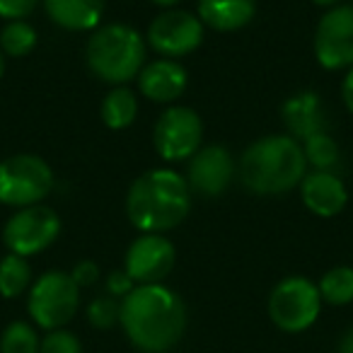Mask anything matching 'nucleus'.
Listing matches in <instances>:
<instances>
[{
	"instance_id": "obj_32",
	"label": "nucleus",
	"mask_w": 353,
	"mask_h": 353,
	"mask_svg": "<svg viewBox=\"0 0 353 353\" xmlns=\"http://www.w3.org/2000/svg\"><path fill=\"white\" fill-rule=\"evenodd\" d=\"M150 3H155V6H162V8H170V6H176L179 0H150Z\"/></svg>"
},
{
	"instance_id": "obj_28",
	"label": "nucleus",
	"mask_w": 353,
	"mask_h": 353,
	"mask_svg": "<svg viewBox=\"0 0 353 353\" xmlns=\"http://www.w3.org/2000/svg\"><path fill=\"white\" fill-rule=\"evenodd\" d=\"M136 288V281L126 274V271H112L107 279V290L112 298H126L131 290Z\"/></svg>"
},
{
	"instance_id": "obj_18",
	"label": "nucleus",
	"mask_w": 353,
	"mask_h": 353,
	"mask_svg": "<svg viewBox=\"0 0 353 353\" xmlns=\"http://www.w3.org/2000/svg\"><path fill=\"white\" fill-rule=\"evenodd\" d=\"M46 15L70 32L94 30L102 20L104 0H44Z\"/></svg>"
},
{
	"instance_id": "obj_24",
	"label": "nucleus",
	"mask_w": 353,
	"mask_h": 353,
	"mask_svg": "<svg viewBox=\"0 0 353 353\" xmlns=\"http://www.w3.org/2000/svg\"><path fill=\"white\" fill-rule=\"evenodd\" d=\"M39 334L27 322H12L0 336V353H39Z\"/></svg>"
},
{
	"instance_id": "obj_15",
	"label": "nucleus",
	"mask_w": 353,
	"mask_h": 353,
	"mask_svg": "<svg viewBox=\"0 0 353 353\" xmlns=\"http://www.w3.org/2000/svg\"><path fill=\"white\" fill-rule=\"evenodd\" d=\"M283 123L290 138L307 141L317 133H327V109L317 92H300L283 104Z\"/></svg>"
},
{
	"instance_id": "obj_4",
	"label": "nucleus",
	"mask_w": 353,
	"mask_h": 353,
	"mask_svg": "<svg viewBox=\"0 0 353 353\" xmlns=\"http://www.w3.org/2000/svg\"><path fill=\"white\" fill-rule=\"evenodd\" d=\"M88 65L99 80L121 85L133 80L145 61V41L128 25H104L88 41Z\"/></svg>"
},
{
	"instance_id": "obj_8",
	"label": "nucleus",
	"mask_w": 353,
	"mask_h": 353,
	"mask_svg": "<svg viewBox=\"0 0 353 353\" xmlns=\"http://www.w3.org/2000/svg\"><path fill=\"white\" fill-rule=\"evenodd\" d=\"M61 235V218L56 211L46 206H27L17 211L8 221L3 230L10 254L17 256H32L44 252L49 245H54L56 237Z\"/></svg>"
},
{
	"instance_id": "obj_12",
	"label": "nucleus",
	"mask_w": 353,
	"mask_h": 353,
	"mask_svg": "<svg viewBox=\"0 0 353 353\" xmlns=\"http://www.w3.org/2000/svg\"><path fill=\"white\" fill-rule=\"evenodd\" d=\"M176 252L167 237L157 235V232H145L141 235L126 252V271L138 285H150L160 283L162 279L170 276L174 269Z\"/></svg>"
},
{
	"instance_id": "obj_16",
	"label": "nucleus",
	"mask_w": 353,
	"mask_h": 353,
	"mask_svg": "<svg viewBox=\"0 0 353 353\" xmlns=\"http://www.w3.org/2000/svg\"><path fill=\"white\" fill-rule=\"evenodd\" d=\"M138 88L152 102H172L187 90V70L176 61L160 59L138 73Z\"/></svg>"
},
{
	"instance_id": "obj_25",
	"label": "nucleus",
	"mask_w": 353,
	"mask_h": 353,
	"mask_svg": "<svg viewBox=\"0 0 353 353\" xmlns=\"http://www.w3.org/2000/svg\"><path fill=\"white\" fill-rule=\"evenodd\" d=\"M88 319L94 329H112L121 319V303L112 295L92 300L88 307Z\"/></svg>"
},
{
	"instance_id": "obj_30",
	"label": "nucleus",
	"mask_w": 353,
	"mask_h": 353,
	"mask_svg": "<svg viewBox=\"0 0 353 353\" xmlns=\"http://www.w3.org/2000/svg\"><path fill=\"white\" fill-rule=\"evenodd\" d=\"M341 94H343V104H346V109L353 114V68H348L346 78H343Z\"/></svg>"
},
{
	"instance_id": "obj_20",
	"label": "nucleus",
	"mask_w": 353,
	"mask_h": 353,
	"mask_svg": "<svg viewBox=\"0 0 353 353\" xmlns=\"http://www.w3.org/2000/svg\"><path fill=\"white\" fill-rule=\"evenodd\" d=\"M32 269L25 256L8 254L0 261V295L3 298H17L30 288Z\"/></svg>"
},
{
	"instance_id": "obj_27",
	"label": "nucleus",
	"mask_w": 353,
	"mask_h": 353,
	"mask_svg": "<svg viewBox=\"0 0 353 353\" xmlns=\"http://www.w3.org/2000/svg\"><path fill=\"white\" fill-rule=\"evenodd\" d=\"M39 0H0V17L6 20H25L32 15Z\"/></svg>"
},
{
	"instance_id": "obj_14",
	"label": "nucleus",
	"mask_w": 353,
	"mask_h": 353,
	"mask_svg": "<svg viewBox=\"0 0 353 353\" xmlns=\"http://www.w3.org/2000/svg\"><path fill=\"white\" fill-rule=\"evenodd\" d=\"M300 184H303L300 194H303L305 206L314 216H322V218L339 216L348 201L346 184L334 172H310V174H305V179Z\"/></svg>"
},
{
	"instance_id": "obj_21",
	"label": "nucleus",
	"mask_w": 353,
	"mask_h": 353,
	"mask_svg": "<svg viewBox=\"0 0 353 353\" xmlns=\"http://www.w3.org/2000/svg\"><path fill=\"white\" fill-rule=\"evenodd\" d=\"M34 46H37V32L25 20L8 22L3 27V32H0V49H3V54L12 56V59H22V56L32 54Z\"/></svg>"
},
{
	"instance_id": "obj_17",
	"label": "nucleus",
	"mask_w": 353,
	"mask_h": 353,
	"mask_svg": "<svg viewBox=\"0 0 353 353\" xmlns=\"http://www.w3.org/2000/svg\"><path fill=\"white\" fill-rule=\"evenodd\" d=\"M256 0H199V20L218 32H235L250 25Z\"/></svg>"
},
{
	"instance_id": "obj_26",
	"label": "nucleus",
	"mask_w": 353,
	"mask_h": 353,
	"mask_svg": "<svg viewBox=\"0 0 353 353\" xmlns=\"http://www.w3.org/2000/svg\"><path fill=\"white\" fill-rule=\"evenodd\" d=\"M39 353H83L80 339L68 329H54L41 339Z\"/></svg>"
},
{
	"instance_id": "obj_22",
	"label": "nucleus",
	"mask_w": 353,
	"mask_h": 353,
	"mask_svg": "<svg viewBox=\"0 0 353 353\" xmlns=\"http://www.w3.org/2000/svg\"><path fill=\"white\" fill-rule=\"evenodd\" d=\"M319 295L329 305H348L353 303V269L351 266H336L327 271L319 281Z\"/></svg>"
},
{
	"instance_id": "obj_5",
	"label": "nucleus",
	"mask_w": 353,
	"mask_h": 353,
	"mask_svg": "<svg viewBox=\"0 0 353 353\" xmlns=\"http://www.w3.org/2000/svg\"><path fill=\"white\" fill-rule=\"evenodd\" d=\"M54 189V172L39 155L20 152L0 162V203L37 206Z\"/></svg>"
},
{
	"instance_id": "obj_10",
	"label": "nucleus",
	"mask_w": 353,
	"mask_h": 353,
	"mask_svg": "<svg viewBox=\"0 0 353 353\" xmlns=\"http://www.w3.org/2000/svg\"><path fill=\"white\" fill-rule=\"evenodd\" d=\"M314 56L327 70L353 68V6L332 8L319 20Z\"/></svg>"
},
{
	"instance_id": "obj_6",
	"label": "nucleus",
	"mask_w": 353,
	"mask_h": 353,
	"mask_svg": "<svg viewBox=\"0 0 353 353\" xmlns=\"http://www.w3.org/2000/svg\"><path fill=\"white\" fill-rule=\"evenodd\" d=\"M80 305V288L70 274L63 271H49L44 274L30 293V314L41 329L54 332V329H63L75 317Z\"/></svg>"
},
{
	"instance_id": "obj_2",
	"label": "nucleus",
	"mask_w": 353,
	"mask_h": 353,
	"mask_svg": "<svg viewBox=\"0 0 353 353\" xmlns=\"http://www.w3.org/2000/svg\"><path fill=\"white\" fill-rule=\"evenodd\" d=\"M192 189L174 170H150L128 189L126 213L143 232H165L189 216Z\"/></svg>"
},
{
	"instance_id": "obj_34",
	"label": "nucleus",
	"mask_w": 353,
	"mask_h": 353,
	"mask_svg": "<svg viewBox=\"0 0 353 353\" xmlns=\"http://www.w3.org/2000/svg\"><path fill=\"white\" fill-rule=\"evenodd\" d=\"M6 73V56H3V49H0V78Z\"/></svg>"
},
{
	"instance_id": "obj_33",
	"label": "nucleus",
	"mask_w": 353,
	"mask_h": 353,
	"mask_svg": "<svg viewBox=\"0 0 353 353\" xmlns=\"http://www.w3.org/2000/svg\"><path fill=\"white\" fill-rule=\"evenodd\" d=\"M314 6H322V8H332V6H336L339 0H312Z\"/></svg>"
},
{
	"instance_id": "obj_13",
	"label": "nucleus",
	"mask_w": 353,
	"mask_h": 353,
	"mask_svg": "<svg viewBox=\"0 0 353 353\" xmlns=\"http://www.w3.org/2000/svg\"><path fill=\"white\" fill-rule=\"evenodd\" d=\"M232 176H235V162L228 148L208 145L192 157L187 184L199 196L213 199L228 192Z\"/></svg>"
},
{
	"instance_id": "obj_19",
	"label": "nucleus",
	"mask_w": 353,
	"mask_h": 353,
	"mask_svg": "<svg viewBox=\"0 0 353 353\" xmlns=\"http://www.w3.org/2000/svg\"><path fill=\"white\" fill-rule=\"evenodd\" d=\"M138 114V99L131 90L126 88H117L104 97L102 102V121L107 123L114 131H121L128 128L136 121Z\"/></svg>"
},
{
	"instance_id": "obj_11",
	"label": "nucleus",
	"mask_w": 353,
	"mask_h": 353,
	"mask_svg": "<svg viewBox=\"0 0 353 353\" xmlns=\"http://www.w3.org/2000/svg\"><path fill=\"white\" fill-rule=\"evenodd\" d=\"M148 41L162 56H187L203 41V22L187 10H167L152 20Z\"/></svg>"
},
{
	"instance_id": "obj_31",
	"label": "nucleus",
	"mask_w": 353,
	"mask_h": 353,
	"mask_svg": "<svg viewBox=\"0 0 353 353\" xmlns=\"http://www.w3.org/2000/svg\"><path fill=\"white\" fill-rule=\"evenodd\" d=\"M339 353H353V327L343 334L341 343H339Z\"/></svg>"
},
{
	"instance_id": "obj_3",
	"label": "nucleus",
	"mask_w": 353,
	"mask_h": 353,
	"mask_svg": "<svg viewBox=\"0 0 353 353\" xmlns=\"http://www.w3.org/2000/svg\"><path fill=\"white\" fill-rule=\"evenodd\" d=\"M307 160L303 145L290 136H266L252 143L240 160V176L259 196L285 194L305 179Z\"/></svg>"
},
{
	"instance_id": "obj_23",
	"label": "nucleus",
	"mask_w": 353,
	"mask_h": 353,
	"mask_svg": "<svg viewBox=\"0 0 353 353\" xmlns=\"http://www.w3.org/2000/svg\"><path fill=\"white\" fill-rule=\"evenodd\" d=\"M303 152H305V160L317 172H332L339 162V145L327 133H317V136L307 138L303 143Z\"/></svg>"
},
{
	"instance_id": "obj_7",
	"label": "nucleus",
	"mask_w": 353,
	"mask_h": 353,
	"mask_svg": "<svg viewBox=\"0 0 353 353\" xmlns=\"http://www.w3.org/2000/svg\"><path fill=\"white\" fill-rule=\"evenodd\" d=\"M322 295L312 281L303 276L283 279L269 298V317L283 332H305L319 317Z\"/></svg>"
},
{
	"instance_id": "obj_29",
	"label": "nucleus",
	"mask_w": 353,
	"mask_h": 353,
	"mask_svg": "<svg viewBox=\"0 0 353 353\" xmlns=\"http://www.w3.org/2000/svg\"><path fill=\"white\" fill-rule=\"evenodd\" d=\"M70 279L78 283V288L92 285V283H97V279H99V266L94 264V261H90V259L78 261V264L73 266V271H70Z\"/></svg>"
},
{
	"instance_id": "obj_1",
	"label": "nucleus",
	"mask_w": 353,
	"mask_h": 353,
	"mask_svg": "<svg viewBox=\"0 0 353 353\" xmlns=\"http://www.w3.org/2000/svg\"><path fill=\"white\" fill-rule=\"evenodd\" d=\"M121 327L143 353H167L187 329V307L162 283L138 285L121 300Z\"/></svg>"
},
{
	"instance_id": "obj_9",
	"label": "nucleus",
	"mask_w": 353,
	"mask_h": 353,
	"mask_svg": "<svg viewBox=\"0 0 353 353\" xmlns=\"http://www.w3.org/2000/svg\"><path fill=\"white\" fill-rule=\"evenodd\" d=\"M203 123L189 107H172L155 123V148L165 160H187L199 152Z\"/></svg>"
}]
</instances>
